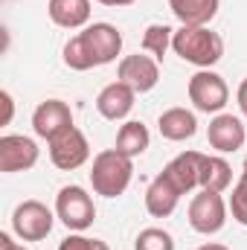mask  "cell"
<instances>
[{
    "label": "cell",
    "instance_id": "cell-17",
    "mask_svg": "<svg viewBox=\"0 0 247 250\" xmlns=\"http://www.w3.org/2000/svg\"><path fill=\"white\" fill-rule=\"evenodd\" d=\"M50 21L62 29H79L90 21V0H50Z\"/></svg>",
    "mask_w": 247,
    "mask_h": 250
},
{
    "label": "cell",
    "instance_id": "cell-19",
    "mask_svg": "<svg viewBox=\"0 0 247 250\" xmlns=\"http://www.w3.org/2000/svg\"><path fill=\"white\" fill-rule=\"evenodd\" d=\"M233 184V169L224 157L218 154H204V163H201V189H209V192H227Z\"/></svg>",
    "mask_w": 247,
    "mask_h": 250
},
{
    "label": "cell",
    "instance_id": "cell-14",
    "mask_svg": "<svg viewBox=\"0 0 247 250\" xmlns=\"http://www.w3.org/2000/svg\"><path fill=\"white\" fill-rule=\"evenodd\" d=\"M181 189L178 184L166 175V172H160L148 189H145V209H148V215H154V218H169L172 212H175V207H178V201H181Z\"/></svg>",
    "mask_w": 247,
    "mask_h": 250
},
{
    "label": "cell",
    "instance_id": "cell-4",
    "mask_svg": "<svg viewBox=\"0 0 247 250\" xmlns=\"http://www.w3.org/2000/svg\"><path fill=\"white\" fill-rule=\"evenodd\" d=\"M56 218L73 233L87 230L96 218V207H93V198L87 195V189L64 187L56 195Z\"/></svg>",
    "mask_w": 247,
    "mask_h": 250
},
{
    "label": "cell",
    "instance_id": "cell-2",
    "mask_svg": "<svg viewBox=\"0 0 247 250\" xmlns=\"http://www.w3.org/2000/svg\"><path fill=\"white\" fill-rule=\"evenodd\" d=\"M134 178V160L120 154L117 148L99 151L90 166V184L93 192L102 198H120Z\"/></svg>",
    "mask_w": 247,
    "mask_h": 250
},
{
    "label": "cell",
    "instance_id": "cell-15",
    "mask_svg": "<svg viewBox=\"0 0 247 250\" xmlns=\"http://www.w3.org/2000/svg\"><path fill=\"white\" fill-rule=\"evenodd\" d=\"M201 163H204V154L201 151H184V154H178L163 172L178 184L181 192H192V189L201 187Z\"/></svg>",
    "mask_w": 247,
    "mask_h": 250
},
{
    "label": "cell",
    "instance_id": "cell-10",
    "mask_svg": "<svg viewBox=\"0 0 247 250\" xmlns=\"http://www.w3.org/2000/svg\"><path fill=\"white\" fill-rule=\"evenodd\" d=\"M117 79L125 82L128 87H134L137 93H148L160 82V64H157V59H151L148 53L125 56L120 62V67H117Z\"/></svg>",
    "mask_w": 247,
    "mask_h": 250
},
{
    "label": "cell",
    "instance_id": "cell-11",
    "mask_svg": "<svg viewBox=\"0 0 247 250\" xmlns=\"http://www.w3.org/2000/svg\"><path fill=\"white\" fill-rule=\"evenodd\" d=\"M32 128L41 140H56L59 134H64L67 128H73V111L70 105L62 102V99H47L35 108L32 114Z\"/></svg>",
    "mask_w": 247,
    "mask_h": 250
},
{
    "label": "cell",
    "instance_id": "cell-25",
    "mask_svg": "<svg viewBox=\"0 0 247 250\" xmlns=\"http://www.w3.org/2000/svg\"><path fill=\"white\" fill-rule=\"evenodd\" d=\"M59 250H111L102 239H87V236H82V233H73V236H67Z\"/></svg>",
    "mask_w": 247,
    "mask_h": 250
},
{
    "label": "cell",
    "instance_id": "cell-26",
    "mask_svg": "<svg viewBox=\"0 0 247 250\" xmlns=\"http://www.w3.org/2000/svg\"><path fill=\"white\" fill-rule=\"evenodd\" d=\"M0 102H3V120H0V125H9V123H12V114H15L12 93H9V90H3V93H0Z\"/></svg>",
    "mask_w": 247,
    "mask_h": 250
},
{
    "label": "cell",
    "instance_id": "cell-9",
    "mask_svg": "<svg viewBox=\"0 0 247 250\" xmlns=\"http://www.w3.org/2000/svg\"><path fill=\"white\" fill-rule=\"evenodd\" d=\"M38 143L23 134H3L0 137V172H26L38 163Z\"/></svg>",
    "mask_w": 247,
    "mask_h": 250
},
{
    "label": "cell",
    "instance_id": "cell-28",
    "mask_svg": "<svg viewBox=\"0 0 247 250\" xmlns=\"http://www.w3.org/2000/svg\"><path fill=\"white\" fill-rule=\"evenodd\" d=\"M236 99H239V108H242V114L247 117V79L239 84V93H236Z\"/></svg>",
    "mask_w": 247,
    "mask_h": 250
},
{
    "label": "cell",
    "instance_id": "cell-6",
    "mask_svg": "<svg viewBox=\"0 0 247 250\" xmlns=\"http://www.w3.org/2000/svg\"><path fill=\"white\" fill-rule=\"evenodd\" d=\"M186 90H189V102L198 111H204V114H221L224 105H227V99H230L227 82L218 73H212V70H198L189 79Z\"/></svg>",
    "mask_w": 247,
    "mask_h": 250
},
{
    "label": "cell",
    "instance_id": "cell-24",
    "mask_svg": "<svg viewBox=\"0 0 247 250\" xmlns=\"http://www.w3.org/2000/svg\"><path fill=\"white\" fill-rule=\"evenodd\" d=\"M64 64H67L70 70H79V73H84V70L93 67L90 59H87V53H84V47H82V41H79V35L64 44Z\"/></svg>",
    "mask_w": 247,
    "mask_h": 250
},
{
    "label": "cell",
    "instance_id": "cell-1",
    "mask_svg": "<svg viewBox=\"0 0 247 250\" xmlns=\"http://www.w3.org/2000/svg\"><path fill=\"white\" fill-rule=\"evenodd\" d=\"M172 50L184 59L195 64L201 70H209L212 64L221 62L224 56V41L218 32H212L209 26H181L172 38Z\"/></svg>",
    "mask_w": 247,
    "mask_h": 250
},
{
    "label": "cell",
    "instance_id": "cell-18",
    "mask_svg": "<svg viewBox=\"0 0 247 250\" xmlns=\"http://www.w3.org/2000/svg\"><path fill=\"white\" fill-rule=\"evenodd\" d=\"M157 128H160V134H163L166 140L181 143V140L195 137V131H198V120H195V114L186 111V108H169V111L160 114Z\"/></svg>",
    "mask_w": 247,
    "mask_h": 250
},
{
    "label": "cell",
    "instance_id": "cell-5",
    "mask_svg": "<svg viewBox=\"0 0 247 250\" xmlns=\"http://www.w3.org/2000/svg\"><path fill=\"white\" fill-rule=\"evenodd\" d=\"M79 41L93 67L117 62V56L123 53V32L114 23H90L84 26V32H79Z\"/></svg>",
    "mask_w": 247,
    "mask_h": 250
},
{
    "label": "cell",
    "instance_id": "cell-8",
    "mask_svg": "<svg viewBox=\"0 0 247 250\" xmlns=\"http://www.w3.org/2000/svg\"><path fill=\"white\" fill-rule=\"evenodd\" d=\"M87 157H90V143L76 125L59 134L56 140H50V160L62 172H73V169L84 166Z\"/></svg>",
    "mask_w": 247,
    "mask_h": 250
},
{
    "label": "cell",
    "instance_id": "cell-29",
    "mask_svg": "<svg viewBox=\"0 0 247 250\" xmlns=\"http://www.w3.org/2000/svg\"><path fill=\"white\" fill-rule=\"evenodd\" d=\"M96 3H102V6H131L134 0H96Z\"/></svg>",
    "mask_w": 247,
    "mask_h": 250
},
{
    "label": "cell",
    "instance_id": "cell-7",
    "mask_svg": "<svg viewBox=\"0 0 247 250\" xmlns=\"http://www.w3.org/2000/svg\"><path fill=\"white\" fill-rule=\"evenodd\" d=\"M53 221H56V215L41 201H23L12 212V230L23 242H41V239H47L50 230H53Z\"/></svg>",
    "mask_w": 247,
    "mask_h": 250
},
{
    "label": "cell",
    "instance_id": "cell-23",
    "mask_svg": "<svg viewBox=\"0 0 247 250\" xmlns=\"http://www.w3.org/2000/svg\"><path fill=\"white\" fill-rule=\"evenodd\" d=\"M227 207H230L233 218L247 227V172H242L239 184L233 187V195H230V204H227Z\"/></svg>",
    "mask_w": 247,
    "mask_h": 250
},
{
    "label": "cell",
    "instance_id": "cell-12",
    "mask_svg": "<svg viewBox=\"0 0 247 250\" xmlns=\"http://www.w3.org/2000/svg\"><path fill=\"white\" fill-rule=\"evenodd\" d=\"M206 140H209V146L218 151V154H233V151H239L242 146H245L247 140V131L242 120L239 117H233V114H218L209 128H206Z\"/></svg>",
    "mask_w": 247,
    "mask_h": 250
},
{
    "label": "cell",
    "instance_id": "cell-21",
    "mask_svg": "<svg viewBox=\"0 0 247 250\" xmlns=\"http://www.w3.org/2000/svg\"><path fill=\"white\" fill-rule=\"evenodd\" d=\"M172 38H175V32L166 26V23H151L148 29H145V35H143V50L151 56V59H163L166 56V50L172 47Z\"/></svg>",
    "mask_w": 247,
    "mask_h": 250
},
{
    "label": "cell",
    "instance_id": "cell-27",
    "mask_svg": "<svg viewBox=\"0 0 247 250\" xmlns=\"http://www.w3.org/2000/svg\"><path fill=\"white\" fill-rule=\"evenodd\" d=\"M0 250H26L23 245H18V242H12V236L9 233H0Z\"/></svg>",
    "mask_w": 247,
    "mask_h": 250
},
{
    "label": "cell",
    "instance_id": "cell-13",
    "mask_svg": "<svg viewBox=\"0 0 247 250\" xmlns=\"http://www.w3.org/2000/svg\"><path fill=\"white\" fill-rule=\"evenodd\" d=\"M134 99H137V90L117 79V82H111V84H105V87L99 90V96H96V111H99L105 120H114V123H117V120H125V117L131 114Z\"/></svg>",
    "mask_w": 247,
    "mask_h": 250
},
{
    "label": "cell",
    "instance_id": "cell-22",
    "mask_svg": "<svg viewBox=\"0 0 247 250\" xmlns=\"http://www.w3.org/2000/svg\"><path fill=\"white\" fill-rule=\"evenodd\" d=\"M134 250H175V239L163 227H145V230H140Z\"/></svg>",
    "mask_w": 247,
    "mask_h": 250
},
{
    "label": "cell",
    "instance_id": "cell-16",
    "mask_svg": "<svg viewBox=\"0 0 247 250\" xmlns=\"http://www.w3.org/2000/svg\"><path fill=\"white\" fill-rule=\"evenodd\" d=\"M218 3L221 0H169V9L181 26H206L218 15Z\"/></svg>",
    "mask_w": 247,
    "mask_h": 250
},
{
    "label": "cell",
    "instance_id": "cell-3",
    "mask_svg": "<svg viewBox=\"0 0 247 250\" xmlns=\"http://www.w3.org/2000/svg\"><path fill=\"white\" fill-rule=\"evenodd\" d=\"M227 201L221 198V192H209V189H201L192 204H189V224L195 233L201 236H215L224 230L227 224Z\"/></svg>",
    "mask_w": 247,
    "mask_h": 250
},
{
    "label": "cell",
    "instance_id": "cell-30",
    "mask_svg": "<svg viewBox=\"0 0 247 250\" xmlns=\"http://www.w3.org/2000/svg\"><path fill=\"white\" fill-rule=\"evenodd\" d=\"M245 172H247V157H245Z\"/></svg>",
    "mask_w": 247,
    "mask_h": 250
},
{
    "label": "cell",
    "instance_id": "cell-20",
    "mask_svg": "<svg viewBox=\"0 0 247 250\" xmlns=\"http://www.w3.org/2000/svg\"><path fill=\"white\" fill-rule=\"evenodd\" d=\"M148 143H151V137H148V128L143 123H137V120H131V123H125L120 128V134H117V151L125 154V157H140L145 148H148Z\"/></svg>",
    "mask_w": 247,
    "mask_h": 250
}]
</instances>
